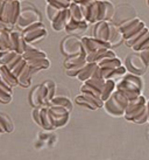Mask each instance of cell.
Wrapping results in <instances>:
<instances>
[{
	"mask_svg": "<svg viewBox=\"0 0 149 160\" xmlns=\"http://www.w3.org/2000/svg\"><path fill=\"white\" fill-rule=\"evenodd\" d=\"M40 22H42V15L40 13V11L34 5L28 4L21 7V12H20V15H19V19L15 23V26L18 27L19 29L25 31L28 27Z\"/></svg>",
	"mask_w": 149,
	"mask_h": 160,
	"instance_id": "cell-1",
	"label": "cell"
},
{
	"mask_svg": "<svg viewBox=\"0 0 149 160\" xmlns=\"http://www.w3.org/2000/svg\"><path fill=\"white\" fill-rule=\"evenodd\" d=\"M22 33H23V38H25L26 42L31 43V45L39 43L40 41H42L46 36L48 35V31L43 26L42 22L35 23L33 26L28 27L27 29L22 31Z\"/></svg>",
	"mask_w": 149,
	"mask_h": 160,
	"instance_id": "cell-2",
	"label": "cell"
},
{
	"mask_svg": "<svg viewBox=\"0 0 149 160\" xmlns=\"http://www.w3.org/2000/svg\"><path fill=\"white\" fill-rule=\"evenodd\" d=\"M61 50L63 55L68 56H74L77 54L83 53V47H82V38L76 35H69L65 39H63L61 43Z\"/></svg>",
	"mask_w": 149,
	"mask_h": 160,
	"instance_id": "cell-3",
	"label": "cell"
},
{
	"mask_svg": "<svg viewBox=\"0 0 149 160\" xmlns=\"http://www.w3.org/2000/svg\"><path fill=\"white\" fill-rule=\"evenodd\" d=\"M49 113H50V118H51V123H53L54 129H58L62 128L69 122V115L70 112L66 109L61 107H53V105H48Z\"/></svg>",
	"mask_w": 149,
	"mask_h": 160,
	"instance_id": "cell-4",
	"label": "cell"
},
{
	"mask_svg": "<svg viewBox=\"0 0 149 160\" xmlns=\"http://www.w3.org/2000/svg\"><path fill=\"white\" fill-rule=\"evenodd\" d=\"M74 102L78 105H82L84 108H88L90 110H96L98 108H101L104 105V101L99 97H96L90 93H84L82 92L80 95L76 96Z\"/></svg>",
	"mask_w": 149,
	"mask_h": 160,
	"instance_id": "cell-5",
	"label": "cell"
},
{
	"mask_svg": "<svg viewBox=\"0 0 149 160\" xmlns=\"http://www.w3.org/2000/svg\"><path fill=\"white\" fill-rule=\"evenodd\" d=\"M82 47H83V52L86 55L97 52V50H100L104 48H110L111 46L106 42L98 40L96 38H89V36H83L82 38Z\"/></svg>",
	"mask_w": 149,
	"mask_h": 160,
	"instance_id": "cell-6",
	"label": "cell"
},
{
	"mask_svg": "<svg viewBox=\"0 0 149 160\" xmlns=\"http://www.w3.org/2000/svg\"><path fill=\"white\" fill-rule=\"evenodd\" d=\"M110 32H111V22H108V21H99V22L94 23V26H93L92 35L93 38H96L98 40L108 43Z\"/></svg>",
	"mask_w": 149,
	"mask_h": 160,
	"instance_id": "cell-7",
	"label": "cell"
},
{
	"mask_svg": "<svg viewBox=\"0 0 149 160\" xmlns=\"http://www.w3.org/2000/svg\"><path fill=\"white\" fill-rule=\"evenodd\" d=\"M11 50H15L19 54H23L26 50V40L23 33L19 31H11Z\"/></svg>",
	"mask_w": 149,
	"mask_h": 160,
	"instance_id": "cell-8",
	"label": "cell"
},
{
	"mask_svg": "<svg viewBox=\"0 0 149 160\" xmlns=\"http://www.w3.org/2000/svg\"><path fill=\"white\" fill-rule=\"evenodd\" d=\"M71 21V15L69 9H62L61 13L58 14L55 20L51 22V28H53L55 32H62L65 31L66 26L69 25V22Z\"/></svg>",
	"mask_w": 149,
	"mask_h": 160,
	"instance_id": "cell-9",
	"label": "cell"
},
{
	"mask_svg": "<svg viewBox=\"0 0 149 160\" xmlns=\"http://www.w3.org/2000/svg\"><path fill=\"white\" fill-rule=\"evenodd\" d=\"M89 28V22L88 21H74L71 20L69 25L66 26L65 32L69 35H82L85 32L88 31Z\"/></svg>",
	"mask_w": 149,
	"mask_h": 160,
	"instance_id": "cell-10",
	"label": "cell"
},
{
	"mask_svg": "<svg viewBox=\"0 0 149 160\" xmlns=\"http://www.w3.org/2000/svg\"><path fill=\"white\" fill-rule=\"evenodd\" d=\"M98 63L96 62H88L85 66H84V68L82 69V70L79 71V74L76 77H77V80L82 81V82H86L88 80H90L91 77H93V75H94V72L97 71V69H98Z\"/></svg>",
	"mask_w": 149,
	"mask_h": 160,
	"instance_id": "cell-11",
	"label": "cell"
},
{
	"mask_svg": "<svg viewBox=\"0 0 149 160\" xmlns=\"http://www.w3.org/2000/svg\"><path fill=\"white\" fill-rule=\"evenodd\" d=\"M18 1L19 0H5L4 7H2V13H1V19L4 20L5 22L12 23L14 9H15V6H17Z\"/></svg>",
	"mask_w": 149,
	"mask_h": 160,
	"instance_id": "cell-12",
	"label": "cell"
},
{
	"mask_svg": "<svg viewBox=\"0 0 149 160\" xmlns=\"http://www.w3.org/2000/svg\"><path fill=\"white\" fill-rule=\"evenodd\" d=\"M29 102H31L33 108H41V107H48L46 105V103L42 97V92H41V84L36 85L35 88H33V90L29 93Z\"/></svg>",
	"mask_w": 149,
	"mask_h": 160,
	"instance_id": "cell-13",
	"label": "cell"
},
{
	"mask_svg": "<svg viewBox=\"0 0 149 160\" xmlns=\"http://www.w3.org/2000/svg\"><path fill=\"white\" fill-rule=\"evenodd\" d=\"M27 64L31 67L33 74L39 72L40 70L43 69H48L50 67V61L48 58H35V60H26Z\"/></svg>",
	"mask_w": 149,
	"mask_h": 160,
	"instance_id": "cell-14",
	"label": "cell"
},
{
	"mask_svg": "<svg viewBox=\"0 0 149 160\" xmlns=\"http://www.w3.org/2000/svg\"><path fill=\"white\" fill-rule=\"evenodd\" d=\"M0 80H2L6 82L7 84H9L12 88L18 85V78L13 75V72L9 70L6 66H0Z\"/></svg>",
	"mask_w": 149,
	"mask_h": 160,
	"instance_id": "cell-15",
	"label": "cell"
},
{
	"mask_svg": "<svg viewBox=\"0 0 149 160\" xmlns=\"http://www.w3.org/2000/svg\"><path fill=\"white\" fill-rule=\"evenodd\" d=\"M86 54L80 53L77 54V55H74V56H68V58L64 60V68L65 69H69V68H72L74 66H78V64H83V63H86Z\"/></svg>",
	"mask_w": 149,
	"mask_h": 160,
	"instance_id": "cell-16",
	"label": "cell"
},
{
	"mask_svg": "<svg viewBox=\"0 0 149 160\" xmlns=\"http://www.w3.org/2000/svg\"><path fill=\"white\" fill-rule=\"evenodd\" d=\"M68 9H69V12H70L71 20H74V21H86V20H85V17H84V14H83L82 6H80L79 2L72 1Z\"/></svg>",
	"mask_w": 149,
	"mask_h": 160,
	"instance_id": "cell-17",
	"label": "cell"
},
{
	"mask_svg": "<svg viewBox=\"0 0 149 160\" xmlns=\"http://www.w3.org/2000/svg\"><path fill=\"white\" fill-rule=\"evenodd\" d=\"M49 105L64 108L69 112H71V110H72V102L70 101V97H64V96H55L49 102Z\"/></svg>",
	"mask_w": 149,
	"mask_h": 160,
	"instance_id": "cell-18",
	"label": "cell"
},
{
	"mask_svg": "<svg viewBox=\"0 0 149 160\" xmlns=\"http://www.w3.org/2000/svg\"><path fill=\"white\" fill-rule=\"evenodd\" d=\"M34 75L33 71H31V67L27 64L26 68L21 71V74L18 76V83L23 88H28L31 85V76Z\"/></svg>",
	"mask_w": 149,
	"mask_h": 160,
	"instance_id": "cell-19",
	"label": "cell"
},
{
	"mask_svg": "<svg viewBox=\"0 0 149 160\" xmlns=\"http://www.w3.org/2000/svg\"><path fill=\"white\" fill-rule=\"evenodd\" d=\"M41 120H42L41 128L43 130H46V131H51V130H54L48 107H42V110H41Z\"/></svg>",
	"mask_w": 149,
	"mask_h": 160,
	"instance_id": "cell-20",
	"label": "cell"
},
{
	"mask_svg": "<svg viewBox=\"0 0 149 160\" xmlns=\"http://www.w3.org/2000/svg\"><path fill=\"white\" fill-rule=\"evenodd\" d=\"M114 88H115V83L113 80H106L105 85L101 90V99L105 102L108 98L112 96V93L114 92Z\"/></svg>",
	"mask_w": 149,
	"mask_h": 160,
	"instance_id": "cell-21",
	"label": "cell"
},
{
	"mask_svg": "<svg viewBox=\"0 0 149 160\" xmlns=\"http://www.w3.org/2000/svg\"><path fill=\"white\" fill-rule=\"evenodd\" d=\"M22 56L25 60H35V58H47V54L44 53L43 50H40L39 48L31 49V50H26L22 54Z\"/></svg>",
	"mask_w": 149,
	"mask_h": 160,
	"instance_id": "cell-22",
	"label": "cell"
},
{
	"mask_svg": "<svg viewBox=\"0 0 149 160\" xmlns=\"http://www.w3.org/2000/svg\"><path fill=\"white\" fill-rule=\"evenodd\" d=\"M0 122H1V124L4 126L6 133H9V132H12L14 130V124L8 115H6L4 112H0Z\"/></svg>",
	"mask_w": 149,
	"mask_h": 160,
	"instance_id": "cell-23",
	"label": "cell"
},
{
	"mask_svg": "<svg viewBox=\"0 0 149 160\" xmlns=\"http://www.w3.org/2000/svg\"><path fill=\"white\" fill-rule=\"evenodd\" d=\"M62 9L57 8V7H55L54 5H50L47 2V7H46V13H47V18H48V20L50 21V22H53L54 20L58 17V14L61 13Z\"/></svg>",
	"mask_w": 149,
	"mask_h": 160,
	"instance_id": "cell-24",
	"label": "cell"
},
{
	"mask_svg": "<svg viewBox=\"0 0 149 160\" xmlns=\"http://www.w3.org/2000/svg\"><path fill=\"white\" fill-rule=\"evenodd\" d=\"M18 52H15V50H6L2 53L1 55V66H6V64H8L12 60H13L17 55H18Z\"/></svg>",
	"mask_w": 149,
	"mask_h": 160,
	"instance_id": "cell-25",
	"label": "cell"
},
{
	"mask_svg": "<svg viewBox=\"0 0 149 160\" xmlns=\"http://www.w3.org/2000/svg\"><path fill=\"white\" fill-rule=\"evenodd\" d=\"M47 2L50 5H54L55 7L60 9H66L69 8L72 0H47Z\"/></svg>",
	"mask_w": 149,
	"mask_h": 160,
	"instance_id": "cell-26",
	"label": "cell"
},
{
	"mask_svg": "<svg viewBox=\"0 0 149 160\" xmlns=\"http://www.w3.org/2000/svg\"><path fill=\"white\" fill-rule=\"evenodd\" d=\"M26 66H27V61L23 58V56H22V58L20 60V62H19L18 64L13 68V69H11V71H12V72H13V75L18 78V76L20 75V74H21V71L26 68Z\"/></svg>",
	"mask_w": 149,
	"mask_h": 160,
	"instance_id": "cell-27",
	"label": "cell"
},
{
	"mask_svg": "<svg viewBox=\"0 0 149 160\" xmlns=\"http://www.w3.org/2000/svg\"><path fill=\"white\" fill-rule=\"evenodd\" d=\"M55 96H64V97H70V92L66 87L64 85H56V91Z\"/></svg>",
	"mask_w": 149,
	"mask_h": 160,
	"instance_id": "cell-28",
	"label": "cell"
},
{
	"mask_svg": "<svg viewBox=\"0 0 149 160\" xmlns=\"http://www.w3.org/2000/svg\"><path fill=\"white\" fill-rule=\"evenodd\" d=\"M12 101V93L5 91L4 89L0 88V103H4V104H7Z\"/></svg>",
	"mask_w": 149,
	"mask_h": 160,
	"instance_id": "cell-29",
	"label": "cell"
},
{
	"mask_svg": "<svg viewBox=\"0 0 149 160\" xmlns=\"http://www.w3.org/2000/svg\"><path fill=\"white\" fill-rule=\"evenodd\" d=\"M41 110H42V107L34 108V110H33V119H34V122H35L39 126L42 125V120H41Z\"/></svg>",
	"mask_w": 149,
	"mask_h": 160,
	"instance_id": "cell-30",
	"label": "cell"
},
{
	"mask_svg": "<svg viewBox=\"0 0 149 160\" xmlns=\"http://www.w3.org/2000/svg\"><path fill=\"white\" fill-rule=\"evenodd\" d=\"M0 88L4 89L5 91H7V92L12 93V87H11L9 84H7L6 82H4L2 80H0Z\"/></svg>",
	"mask_w": 149,
	"mask_h": 160,
	"instance_id": "cell-31",
	"label": "cell"
},
{
	"mask_svg": "<svg viewBox=\"0 0 149 160\" xmlns=\"http://www.w3.org/2000/svg\"><path fill=\"white\" fill-rule=\"evenodd\" d=\"M5 0H0V19H1V13H2V7H4Z\"/></svg>",
	"mask_w": 149,
	"mask_h": 160,
	"instance_id": "cell-32",
	"label": "cell"
},
{
	"mask_svg": "<svg viewBox=\"0 0 149 160\" xmlns=\"http://www.w3.org/2000/svg\"><path fill=\"white\" fill-rule=\"evenodd\" d=\"M0 50H2V52H6V49H5L4 45H2V41H1V36H0Z\"/></svg>",
	"mask_w": 149,
	"mask_h": 160,
	"instance_id": "cell-33",
	"label": "cell"
},
{
	"mask_svg": "<svg viewBox=\"0 0 149 160\" xmlns=\"http://www.w3.org/2000/svg\"><path fill=\"white\" fill-rule=\"evenodd\" d=\"M1 133H6V131H5L4 126H2V124H1V122H0V134Z\"/></svg>",
	"mask_w": 149,
	"mask_h": 160,
	"instance_id": "cell-34",
	"label": "cell"
},
{
	"mask_svg": "<svg viewBox=\"0 0 149 160\" xmlns=\"http://www.w3.org/2000/svg\"><path fill=\"white\" fill-rule=\"evenodd\" d=\"M2 53H4V52H2V50H0V66H1V55H2Z\"/></svg>",
	"mask_w": 149,
	"mask_h": 160,
	"instance_id": "cell-35",
	"label": "cell"
},
{
	"mask_svg": "<svg viewBox=\"0 0 149 160\" xmlns=\"http://www.w3.org/2000/svg\"><path fill=\"white\" fill-rule=\"evenodd\" d=\"M20 1H22V0H20Z\"/></svg>",
	"mask_w": 149,
	"mask_h": 160,
	"instance_id": "cell-36",
	"label": "cell"
}]
</instances>
